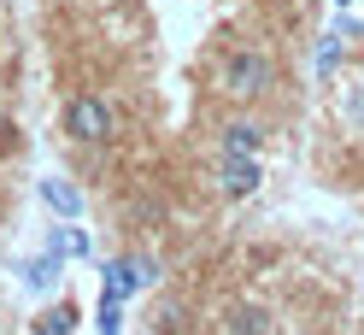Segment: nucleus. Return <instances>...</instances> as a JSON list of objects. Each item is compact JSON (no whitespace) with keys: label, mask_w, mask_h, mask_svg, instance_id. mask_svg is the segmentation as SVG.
Returning a JSON list of instances; mask_svg holds the SVG:
<instances>
[{"label":"nucleus","mask_w":364,"mask_h":335,"mask_svg":"<svg viewBox=\"0 0 364 335\" xmlns=\"http://www.w3.org/2000/svg\"><path fill=\"white\" fill-rule=\"evenodd\" d=\"M335 59H341V36H317V59H311V65H317V77H329V71H335Z\"/></svg>","instance_id":"ddd939ff"},{"label":"nucleus","mask_w":364,"mask_h":335,"mask_svg":"<svg viewBox=\"0 0 364 335\" xmlns=\"http://www.w3.org/2000/svg\"><path fill=\"white\" fill-rule=\"evenodd\" d=\"M82 318H77V306H48V312H41V318H36V329L30 335H71Z\"/></svg>","instance_id":"1a4fd4ad"},{"label":"nucleus","mask_w":364,"mask_h":335,"mask_svg":"<svg viewBox=\"0 0 364 335\" xmlns=\"http://www.w3.org/2000/svg\"><path fill=\"white\" fill-rule=\"evenodd\" d=\"M100 277H106V294L129 300L135 288H153V282H159V265H153L147 253H124V259H106Z\"/></svg>","instance_id":"7ed1b4c3"},{"label":"nucleus","mask_w":364,"mask_h":335,"mask_svg":"<svg viewBox=\"0 0 364 335\" xmlns=\"http://www.w3.org/2000/svg\"><path fill=\"white\" fill-rule=\"evenodd\" d=\"M12 147H18V129H12V124H0V153H12Z\"/></svg>","instance_id":"4468645a"},{"label":"nucleus","mask_w":364,"mask_h":335,"mask_svg":"<svg viewBox=\"0 0 364 335\" xmlns=\"http://www.w3.org/2000/svg\"><path fill=\"white\" fill-rule=\"evenodd\" d=\"M264 183V159H218V176H212V188L223 200H247V194H259Z\"/></svg>","instance_id":"39448f33"},{"label":"nucleus","mask_w":364,"mask_h":335,"mask_svg":"<svg viewBox=\"0 0 364 335\" xmlns=\"http://www.w3.org/2000/svg\"><path fill=\"white\" fill-rule=\"evenodd\" d=\"M95 329H100V335H124V300H118V294H100Z\"/></svg>","instance_id":"f8f14e48"},{"label":"nucleus","mask_w":364,"mask_h":335,"mask_svg":"<svg viewBox=\"0 0 364 335\" xmlns=\"http://www.w3.org/2000/svg\"><path fill=\"white\" fill-rule=\"evenodd\" d=\"M153 329H159V335H182V329H188V306H182V300H159Z\"/></svg>","instance_id":"9b49d317"},{"label":"nucleus","mask_w":364,"mask_h":335,"mask_svg":"<svg viewBox=\"0 0 364 335\" xmlns=\"http://www.w3.org/2000/svg\"><path fill=\"white\" fill-rule=\"evenodd\" d=\"M53 253L59 259H88L95 241H88V230H71V223H65V230H53Z\"/></svg>","instance_id":"9d476101"},{"label":"nucleus","mask_w":364,"mask_h":335,"mask_svg":"<svg viewBox=\"0 0 364 335\" xmlns=\"http://www.w3.org/2000/svg\"><path fill=\"white\" fill-rule=\"evenodd\" d=\"M41 200L65 218V223H77L82 218V188L77 183H65V176H41Z\"/></svg>","instance_id":"0eeeda50"},{"label":"nucleus","mask_w":364,"mask_h":335,"mask_svg":"<svg viewBox=\"0 0 364 335\" xmlns=\"http://www.w3.org/2000/svg\"><path fill=\"white\" fill-rule=\"evenodd\" d=\"M59 124H65V136L82 142V147H100V142H112V129H118V118H112V106L100 95H71L65 112H59Z\"/></svg>","instance_id":"f03ea898"},{"label":"nucleus","mask_w":364,"mask_h":335,"mask_svg":"<svg viewBox=\"0 0 364 335\" xmlns=\"http://www.w3.org/2000/svg\"><path fill=\"white\" fill-rule=\"evenodd\" d=\"M59 277H65V259H59L53 248H48V253H36V259H24V282L36 288V294H53Z\"/></svg>","instance_id":"6e6552de"},{"label":"nucleus","mask_w":364,"mask_h":335,"mask_svg":"<svg viewBox=\"0 0 364 335\" xmlns=\"http://www.w3.org/2000/svg\"><path fill=\"white\" fill-rule=\"evenodd\" d=\"M277 335H317V329H306V324H288V329H277Z\"/></svg>","instance_id":"2eb2a0df"},{"label":"nucleus","mask_w":364,"mask_h":335,"mask_svg":"<svg viewBox=\"0 0 364 335\" xmlns=\"http://www.w3.org/2000/svg\"><path fill=\"white\" fill-rule=\"evenodd\" d=\"M264 136H270V129L259 118H230V124L218 129V159H259Z\"/></svg>","instance_id":"20e7f679"},{"label":"nucleus","mask_w":364,"mask_h":335,"mask_svg":"<svg viewBox=\"0 0 364 335\" xmlns=\"http://www.w3.org/2000/svg\"><path fill=\"white\" fill-rule=\"evenodd\" d=\"M223 335H277V329H270V312L259 300H235L223 312Z\"/></svg>","instance_id":"423d86ee"},{"label":"nucleus","mask_w":364,"mask_h":335,"mask_svg":"<svg viewBox=\"0 0 364 335\" xmlns=\"http://www.w3.org/2000/svg\"><path fill=\"white\" fill-rule=\"evenodd\" d=\"M223 95L230 100H259L277 88V59H270L264 48H230V59H223Z\"/></svg>","instance_id":"f257e3e1"}]
</instances>
